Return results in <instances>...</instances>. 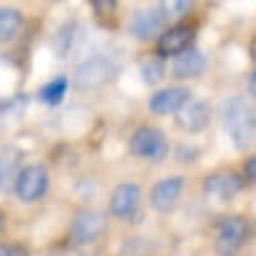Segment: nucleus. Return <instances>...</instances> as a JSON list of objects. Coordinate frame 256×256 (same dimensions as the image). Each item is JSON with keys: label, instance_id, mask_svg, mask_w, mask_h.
<instances>
[{"label": "nucleus", "instance_id": "obj_1", "mask_svg": "<svg viewBox=\"0 0 256 256\" xmlns=\"http://www.w3.org/2000/svg\"><path fill=\"white\" fill-rule=\"evenodd\" d=\"M220 116H223V126L236 148H248L256 144V110L244 98L238 95L226 98L220 105Z\"/></svg>", "mask_w": 256, "mask_h": 256}, {"label": "nucleus", "instance_id": "obj_2", "mask_svg": "<svg viewBox=\"0 0 256 256\" xmlns=\"http://www.w3.org/2000/svg\"><path fill=\"white\" fill-rule=\"evenodd\" d=\"M46 190H49V174H46L44 166L31 164V166H24L16 174V195H18V200L36 202V200H41L46 195Z\"/></svg>", "mask_w": 256, "mask_h": 256}, {"label": "nucleus", "instance_id": "obj_3", "mask_svg": "<svg viewBox=\"0 0 256 256\" xmlns=\"http://www.w3.org/2000/svg\"><path fill=\"white\" fill-rule=\"evenodd\" d=\"M248 238V226L244 218L238 216H230L226 220L218 223V230H216V251L220 256H233Z\"/></svg>", "mask_w": 256, "mask_h": 256}, {"label": "nucleus", "instance_id": "obj_4", "mask_svg": "<svg viewBox=\"0 0 256 256\" xmlns=\"http://www.w3.org/2000/svg\"><path fill=\"white\" fill-rule=\"evenodd\" d=\"M131 152L138 159H148V162H159L166 154V138L159 128H138L131 138Z\"/></svg>", "mask_w": 256, "mask_h": 256}, {"label": "nucleus", "instance_id": "obj_5", "mask_svg": "<svg viewBox=\"0 0 256 256\" xmlns=\"http://www.w3.org/2000/svg\"><path fill=\"white\" fill-rule=\"evenodd\" d=\"M105 228H108V223H105V216L102 212H95V210H84L80 212V216L72 220L70 226V236L74 244H95Z\"/></svg>", "mask_w": 256, "mask_h": 256}, {"label": "nucleus", "instance_id": "obj_6", "mask_svg": "<svg viewBox=\"0 0 256 256\" xmlns=\"http://www.w3.org/2000/svg\"><path fill=\"white\" fill-rule=\"evenodd\" d=\"M138 202H141V187L138 184H118L113 190V198H110V212L120 220H131L138 210Z\"/></svg>", "mask_w": 256, "mask_h": 256}, {"label": "nucleus", "instance_id": "obj_7", "mask_svg": "<svg viewBox=\"0 0 256 256\" xmlns=\"http://www.w3.org/2000/svg\"><path fill=\"white\" fill-rule=\"evenodd\" d=\"M162 28H164V13L162 10H154V8L136 10L131 16V24H128V31H131V36L138 38V41L154 38Z\"/></svg>", "mask_w": 256, "mask_h": 256}, {"label": "nucleus", "instance_id": "obj_8", "mask_svg": "<svg viewBox=\"0 0 256 256\" xmlns=\"http://www.w3.org/2000/svg\"><path fill=\"white\" fill-rule=\"evenodd\" d=\"M182 190H184V180H180V177H169V180L156 182L154 190H152V205H154V210H159V212L174 210V205L182 198Z\"/></svg>", "mask_w": 256, "mask_h": 256}, {"label": "nucleus", "instance_id": "obj_9", "mask_svg": "<svg viewBox=\"0 0 256 256\" xmlns=\"http://www.w3.org/2000/svg\"><path fill=\"white\" fill-rule=\"evenodd\" d=\"M190 100V90L184 88H164L159 92H154V98L148 100V108L156 116H172L180 113L184 108V102Z\"/></svg>", "mask_w": 256, "mask_h": 256}, {"label": "nucleus", "instance_id": "obj_10", "mask_svg": "<svg viewBox=\"0 0 256 256\" xmlns=\"http://www.w3.org/2000/svg\"><path fill=\"white\" fill-rule=\"evenodd\" d=\"M108 74H110V64L102 56H92V59L82 62L77 67V84L84 90H98L105 84Z\"/></svg>", "mask_w": 256, "mask_h": 256}, {"label": "nucleus", "instance_id": "obj_11", "mask_svg": "<svg viewBox=\"0 0 256 256\" xmlns=\"http://www.w3.org/2000/svg\"><path fill=\"white\" fill-rule=\"evenodd\" d=\"M195 41V26H187V24H180L174 28H169L162 34L159 38V54H182L190 49V44Z\"/></svg>", "mask_w": 256, "mask_h": 256}, {"label": "nucleus", "instance_id": "obj_12", "mask_svg": "<svg viewBox=\"0 0 256 256\" xmlns=\"http://www.w3.org/2000/svg\"><path fill=\"white\" fill-rule=\"evenodd\" d=\"M241 190H244V180L238 174H233V172L212 174L210 180H205V192H208L210 198H218V200L236 198Z\"/></svg>", "mask_w": 256, "mask_h": 256}, {"label": "nucleus", "instance_id": "obj_13", "mask_svg": "<svg viewBox=\"0 0 256 256\" xmlns=\"http://www.w3.org/2000/svg\"><path fill=\"white\" fill-rule=\"evenodd\" d=\"M177 123L184 131H202L210 123V105L202 100H187L184 108L177 113Z\"/></svg>", "mask_w": 256, "mask_h": 256}, {"label": "nucleus", "instance_id": "obj_14", "mask_svg": "<svg viewBox=\"0 0 256 256\" xmlns=\"http://www.w3.org/2000/svg\"><path fill=\"white\" fill-rule=\"evenodd\" d=\"M202 70H205V56L195 49H187V52L177 54L174 62H172V74L180 77V80H192Z\"/></svg>", "mask_w": 256, "mask_h": 256}, {"label": "nucleus", "instance_id": "obj_15", "mask_svg": "<svg viewBox=\"0 0 256 256\" xmlns=\"http://www.w3.org/2000/svg\"><path fill=\"white\" fill-rule=\"evenodd\" d=\"M24 28V16L16 8H0V44L13 41Z\"/></svg>", "mask_w": 256, "mask_h": 256}, {"label": "nucleus", "instance_id": "obj_16", "mask_svg": "<svg viewBox=\"0 0 256 256\" xmlns=\"http://www.w3.org/2000/svg\"><path fill=\"white\" fill-rule=\"evenodd\" d=\"M18 154L13 152V148H3L0 152V187H6L10 182L13 174H18Z\"/></svg>", "mask_w": 256, "mask_h": 256}, {"label": "nucleus", "instance_id": "obj_17", "mask_svg": "<svg viewBox=\"0 0 256 256\" xmlns=\"http://www.w3.org/2000/svg\"><path fill=\"white\" fill-rule=\"evenodd\" d=\"M64 92H67V80L56 77V80H52L49 84H44V88L38 90V98L44 102H49V105H56V102L64 100Z\"/></svg>", "mask_w": 256, "mask_h": 256}, {"label": "nucleus", "instance_id": "obj_18", "mask_svg": "<svg viewBox=\"0 0 256 256\" xmlns=\"http://www.w3.org/2000/svg\"><path fill=\"white\" fill-rule=\"evenodd\" d=\"M164 74H166V67H164L162 59H146V62L141 64V80L148 82V84L159 82Z\"/></svg>", "mask_w": 256, "mask_h": 256}, {"label": "nucleus", "instance_id": "obj_19", "mask_svg": "<svg viewBox=\"0 0 256 256\" xmlns=\"http://www.w3.org/2000/svg\"><path fill=\"white\" fill-rule=\"evenodd\" d=\"M164 18H180L184 13H190V8L195 6V0H159Z\"/></svg>", "mask_w": 256, "mask_h": 256}, {"label": "nucleus", "instance_id": "obj_20", "mask_svg": "<svg viewBox=\"0 0 256 256\" xmlns=\"http://www.w3.org/2000/svg\"><path fill=\"white\" fill-rule=\"evenodd\" d=\"M116 3H118V0H92L95 10H100V13H108V10H113V8H116Z\"/></svg>", "mask_w": 256, "mask_h": 256}, {"label": "nucleus", "instance_id": "obj_21", "mask_svg": "<svg viewBox=\"0 0 256 256\" xmlns=\"http://www.w3.org/2000/svg\"><path fill=\"white\" fill-rule=\"evenodd\" d=\"M0 256H26L20 246H0Z\"/></svg>", "mask_w": 256, "mask_h": 256}, {"label": "nucleus", "instance_id": "obj_22", "mask_svg": "<svg viewBox=\"0 0 256 256\" xmlns=\"http://www.w3.org/2000/svg\"><path fill=\"white\" fill-rule=\"evenodd\" d=\"M246 180L248 182H256V154L246 162Z\"/></svg>", "mask_w": 256, "mask_h": 256}, {"label": "nucleus", "instance_id": "obj_23", "mask_svg": "<svg viewBox=\"0 0 256 256\" xmlns=\"http://www.w3.org/2000/svg\"><path fill=\"white\" fill-rule=\"evenodd\" d=\"M248 92H251V98L256 100V70H254V74H251V80H248Z\"/></svg>", "mask_w": 256, "mask_h": 256}, {"label": "nucleus", "instance_id": "obj_24", "mask_svg": "<svg viewBox=\"0 0 256 256\" xmlns=\"http://www.w3.org/2000/svg\"><path fill=\"white\" fill-rule=\"evenodd\" d=\"M6 113H8V105H0V128L6 123Z\"/></svg>", "mask_w": 256, "mask_h": 256}, {"label": "nucleus", "instance_id": "obj_25", "mask_svg": "<svg viewBox=\"0 0 256 256\" xmlns=\"http://www.w3.org/2000/svg\"><path fill=\"white\" fill-rule=\"evenodd\" d=\"M0 233H3V218H0Z\"/></svg>", "mask_w": 256, "mask_h": 256}]
</instances>
